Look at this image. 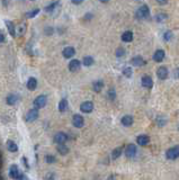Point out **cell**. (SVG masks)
I'll use <instances>...</instances> for the list:
<instances>
[{"instance_id":"15","label":"cell","mask_w":179,"mask_h":180,"mask_svg":"<svg viewBox=\"0 0 179 180\" xmlns=\"http://www.w3.org/2000/svg\"><path fill=\"white\" fill-rule=\"evenodd\" d=\"M62 54H63V56H64L65 59H70V57H72V56L76 54V50H74L73 47H71V46H68V47H65V49L63 50Z\"/></svg>"},{"instance_id":"27","label":"cell","mask_w":179,"mask_h":180,"mask_svg":"<svg viewBox=\"0 0 179 180\" xmlns=\"http://www.w3.org/2000/svg\"><path fill=\"white\" fill-rule=\"evenodd\" d=\"M57 152H59L60 154H62V155H65V154L69 153V149L64 145V143H63V144H59V145H57Z\"/></svg>"},{"instance_id":"5","label":"cell","mask_w":179,"mask_h":180,"mask_svg":"<svg viewBox=\"0 0 179 180\" xmlns=\"http://www.w3.org/2000/svg\"><path fill=\"white\" fill-rule=\"evenodd\" d=\"M37 117H39V108L35 107V108L31 109V110L27 112V115L25 116V120L28 122V123H32V122H34Z\"/></svg>"},{"instance_id":"1","label":"cell","mask_w":179,"mask_h":180,"mask_svg":"<svg viewBox=\"0 0 179 180\" xmlns=\"http://www.w3.org/2000/svg\"><path fill=\"white\" fill-rule=\"evenodd\" d=\"M149 16H150V9L146 5L140 7L135 12V17L138 19H146V18H149Z\"/></svg>"},{"instance_id":"4","label":"cell","mask_w":179,"mask_h":180,"mask_svg":"<svg viewBox=\"0 0 179 180\" xmlns=\"http://www.w3.org/2000/svg\"><path fill=\"white\" fill-rule=\"evenodd\" d=\"M46 102H47V97L44 95H39L35 98L34 106L36 107V108H43V107H45Z\"/></svg>"},{"instance_id":"9","label":"cell","mask_w":179,"mask_h":180,"mask_svg":"<svg viewBox=\"0 0 179 180\" xmlns=\"http://www.w3.org/2000/svg\"><path fill=\"white\" fill-rule=\"evenodd\" d=\"M135 153H136V146L134 144H132V143H130L129 145L126 146V149H125V155L126 158H133L135 155Z\"/></svg>"},{"instance_id":"33","label":"cell","mask_w":179,"mask_h":180,"mask_svg":"<svg viewBox=\"0 0 179 180\" xmlns=\"http://www.w3.org/2000/svg\"><path fill=\"white\" fill-rule=\"evenodd\" d=\"M132 73H133V71H132V69H131L130 67L124 68V69H123L124 77H126V78H131V77H132Z\"/></svg>"},{"instance_id":"36","label":"cell","mask_w":179,"mask_h":180,"mask_svg":"<svg viewBox=\"0 0 179 180\" xmlns=\"http://www.w3.org/2000/svg\"><path fill=\"white\" fill-rule=\"evenodd\" d=\"M124 55H125V50H124L123 47H118L117 50H116V56L117 57H122Z\"/></svg>"},{"instance_id":"34","label":"cell","mask_w":179,"mask_h":180,"mask_svg":"<svg viewBox=\"0 0 179 180\" xmlns=\"http://www.w3.org/2000/svg\"><path fill=\"white\" fill-rule=\"evenodd\" d=\"M107 96H108V98H109V100H115V98H116V91H115V89L114 88H112V89L108 90V94H107Z\"/></svg>"},{"instance_id":"44","label":"cell","mask_w":179,"mask_h":180,"mask_svg":"<svg viewBox=\"0 0 179 180\" xmlns=\"http://www.w3.org/2000/svg\"><path fill=\"white\" fill-rule=\"evenodd\" d=\"M31 1H34V0H31Z\"/></svg>"},{"instance_id":"24","label":"cell","mask_w":179,"mask_h":180,"mask_svg":"<svg viewBox=\"0 0 179 180\" xmlns=\"http://www.w3.org/2000/svg\"><path fill=\"white\" fill-rule=\"evenodd\" d=\"M122 151H123V147L122 146H119V147H116V149H114L112 152V158L113 160H116L118 158L121 157V154H122Z\"/></svg>"},{"instance_id":"19","label":"cell","mask_w":179,"mask_h":180,"mask_svg":"<svg viewBox=\"0 0 179 180\" xmlns=\"http://www.w3.org/2000/svg\"><path fill=\"white\" fill-rule=\"evenodd\" d=\"M6 26H7V28H8V30H9V34H10L11 36H16V27H15V25L12 24L11 22H9V20H6L5 22Z\"/></svg>"},{"instance_id":"18","label":"cell","mask_w":179,"mask_h":180,"mask_svg":"<svg viewBox=\"0 0 179 180\" xmlns=\"http://www.w3.org/2000/svg\"><path fill=\"white\" fill-rule=\"evenodd\" d=\"M164 59V51L162 50H158L154 52V55H153V60L156 62H162Z\"/></svg>"},{"instance_id":"41","label":"cell","mask_w":179,"mask_h":180,"mask_svg":"<svg viewBox=\"0 0 179 180\" xmlns=\"http://www.w3.org/2000/svg\"><path fill=\"white\" fill-rule=\"evenodd\" d=\"M99 1H101V2H104V4H106V2H108L109 0H99Z\"/></svg>"},{"instance_id":"29","label":"cell","mask_w":179,"mask_h":180,"mask_svg":"<svg viewBox=\"0 0 179 180\" xmlns=\"http://www.w3.org/2000/svg\"><path fill=\"white\" fill-rule=\"evenodd\" d=\"M167 19H168V15H167V14H163V12L158 14L157 16H156V20H157L158 22H164V20H167Z\"/></svg>"},{"instance_id":"32","label":"cell","mask_w":179,"mask_h":180,"mask_svg":"<svg viewBox=\"0 0 179 180\" xmlns=\"http://www.w3.org/2000/svg\"><path fill=\"white\" fill-rule=\"evenodd\" d=\"M172 37H174V35H172V32H170V30H167L166 33L163 34V41H166V42L171 41Z\"/></svg>"},{"instance_id":"7","label":"cell","mask_w":179,"mask_h":180,"mask_svg":"<svg viewBox=\"0 0 179 180\" xmlns=\"http://www.w3.org/2000/svg\"><path fill=\"white\" fill-rule=\"evenodd\" d=\"M92 109H94V104L91 101H84L80 105V110L82 112H86V114L91 112Z\"/></svg>"},{"instance_id":"30","label":"cell","mask_w":179,"mask_h":180,"mask_svg":"<svg viewBox=\"0 0 179 180\" xmlns=\"http://www.w3.org/2000/svg\"><path fill=\"white\" fill-rule=\"evenodd\" d=\"M94 59L91 57V56H84V65L86 67H90V65H92L94 64Z\"/></svg>"},{"instance_id":"10","label":"cell","mask_w":179,"mask_h":180,"mask_svg":"<svg viewBox=\"0 0 179 180\" xmlns=\"http://www.w3.org/2000/svg\"><path fill=\"white\" fill-rule=\"evenodd\" d=\"M54 141L57 144H63V143H65L68 141V135L65 133H63V132H59L54 136Z\"/></svg>"},{"instance_id":"35","label":"cell","mask_w":179,"mask_h":180,"mask_svg":"<svg viewBox=\"0 0 179 180\" xmlns=\"http://www.w3.org/2000/svg\"><path fill=\"white\" fill-rule=\"evenodd\" d=\"M157 123H158V125H159L160 127H162L163 125H166L167 120H166V118H164V117H161V116H159V117L157 118Z\"/></svg>"},{"instance_id":"3","label":"cell","mask_w":179,"mask_h":180,"mask_svg":"<svg viewBox=\"0 0 179 180\" xmlns=\"http://www.w3.org/2000/svg\"><path fill=\"white\" fill-rule=\"evenodd\" d=\"M166 157L169 160H176L179 158V145H176L174 147H170L166 152Z\"/></svg>"},{"instance_id":"22","label":"cell","mask_w":179,"mask_h":180,"mask_svg":"<svg viewBox=\"0 0 179 180\" xmlns=\"http://www.w3.org/2000/svg\"><path fill=\"white\" fill-rule=\"evenodd\" d=\"M37 87V80L35 78H29L27 81V88L29 90H35Z\"/></svg>"},{"instance_id":"42","label":"cell","mask_w":179,"mask_h":180,"mask_svg":"<svg viewBox=\"0 0 179 180\" xmlns=\"http://www.w3.org/2000/svg\"><path fill=\"white\" fill-rule=\"evenodd\" d=\"M177 78H179V69L177 70Z\"/></svg>"},{"instance_id":"25","label":"cell","mask_w":179,"mask_h":180,"mask_svg":"<svg viewBox=\"0 0 179 180\" xmlns=\"http://www.w3.org/2000/svg\"><path fill=\"white\" fill-rule=\"evenodd\" d=\"M67 109H68V100L63 98V99L60 101V104H59V110L61 112H64Z\"/></svg>"},{"instance_id":"28","label":"cell","mask_w":179,"mask_h":180,"mask_svg":"<svg viewBox=\"0 0 179 180\" xmlns=\"http://www.w3.org/2000/svg\"><path fill=\"white\" fill-rule=\"evenodd\" d=\"M39 8H35V9H33V10L28 11V12H26V18H34L35 16H37L39 14Z\"/></svg>"},{"instance_id":"37","label":"cell","mask_w":179,"mask_h":180,"mask_svg":"<svg viewBox=\"0 0 179 180\" xmlns=\"http://www.w3.org/2000/svg\"><path fill=\"white\" fill-rule=\"evenodd\" d=\"M45 160H46V162L50 163V164H52V163L55 162V158L53 157V155H51V154H49V155H46V158H45Z\"/></svg>"},{"instance_id":"40","label":"cell","mask_w":179,"mask_h":180,"mask_svg":"<svg viewBox=\"0 0 179 180\" xmlns=\"http://www.w3.org/2000/svg\"><path fill=\"white\" fill-rule=\"evenodd\" d=\"M4 41H5V36L2 34H0V43H2Z\"/></svg>"},{"instance_id":"21","label":"cell","mask_w":179,"mask_h":180,"mask_svg":"<svg viewBox=\"0 0 179 180\" xmlns=\"http://www.w3.org/2000/svg\"><path fill=\"white\" fill-rule=\"evenodd\" d=\"M92 88H94V91L95 92H100L101 89L104 88V82L101 80H97L92 83Z\"/></svg>"},{"instance_id":"20","label":"cell","mask_w":179,"mask_h":180,"mask_svg":"<svg viewBox=\"0 0 179 180\" xmlns=\"http://www.w3.org/2000/svg\"><path fill=\"white\" fill-rule=\"evenodd\" d=\"M122 41L125 42V43H130V42H132V41H133V33H132V32H130V30L123 33V35H122Z\"/></svg>"},{"instance_id":"8","label":"cell","mask_w":179,"mask_h":180,"mask_svg":"<svg viewBox=\"0 0 179 180\" xmlns=\"http://www.w3.org/2000/svg\"><path fill=\"white\" fill-rule=\"evenodd\" d=\"M157 75L160 80H164V79L168 78L169 75V71L166 67H160L157 70Z\"/></svg>"},{"instance_id":"2","label":"cell","mask_w":179,"mask_h":180,"mask_svg":"<svg viewBox=\"0 0 179 180\" xmlns=\"http://www.w3.org/2000/svg\"><path fill=\"white\" fill-rule=\"evenodd\" d=\"M9 174H10L11 178H14V179H26L27 177H25L23 172L19 170V168L17 167L16 164H12L9 169Z\"/></svg>"},{"instance_id":"14","label":"cell","mask_w":179,"mask_h":180,"mask_svg":"<svg viewBox=\"0 0 179 180\" xmlns=\"http://www.w3.org/2000/svg\"><path fill=\"white\" fill-rule=\"evenodd\" d=\"M81 67V63L79 60H72V61L69 63V70L71 71V72H76V71H78L79 69Z\"/></svg>"},{"instance_id":"16","label":"cell","mask_w":179,"mask_h":180,"mask_svg":"<svg viewBox=\"0 0 179 180\" xmlns=\"http://www.w3.org/2000/svg\"><path fill=\"white\" fill-rule=\"evenodd\" d=\"M133 122H134V118L131 115H125L123 118H122V124L126 127H130L133 125Z\"/></svg>"},{"instance_id":"11","label":"cell","mask_w":179,"mask_h":180,"mask_svg":"<svg viewBox=\"0 0 179 180\" xmlns=\"http://www.w3.org/2000/svg\"><path fill=\"white\" fill-rule=\"evenodd\" d=\"M131 64H133L134 67H143L146 64V61L143 60V57L140 55L134 56L132 60H131Z\"/></svg>"},{"instance_id":"26","label":"cell","mask_w":179,"mask_h":180,"mask_svg":"<svg viewBox=\"0 0 179 180\" xmlns=\"http://www.w3.org/2000/svg\"><path fill=\"white\" fill-rule=\"evenodd\" d=\"M17 96L16 95H9L8 97H7V99H6V102L8 104V105H10V106H12V105H15L17 102Z\"/></svg>"},{"instance_id":"12","label":"cell","mask_w":179,"mask_h":180,"mask_svg":"<svg viewBox=\"0 0 179 180\" xmlns=\"http://www.w3.org/2000/svg\"><path fill=\"white\" fill-rule=\"evenodd\" d=\"M142 86L144 88H146V89H151L152 87H153V80H152L151 77H149V75L143 77L142 78Z\"/></svg>"},{"instance_id":"23","label":"cell","mask_w":179,"mask_h":180,"mask_svg":"<svg viewBox=\"0 0 179 180\" xmlns=\"http://www.w3.org/2000/svg\"><path fill=\"white\" fill-rule=\"evenodd\" d=\"M7 149H8V151L10 152H16L18 150V146H17V144L14 141L8 140L7 141Z\"/></svg>"},{"instance_id":"39","label":"cell","mask_w":179,"mask_h":180,"mask_svg":"<svg viewBox=\"0 0 179 180\" xmlns=\"http://www.w3.org/2000/svg\"><path fill=\"white\" fill-rule=\"evenodd\" d=\"M71 1H72V4H74V5H80V4L84 2V0H71Z\"/></svg>"},{"instance_id":"31","label":"cell","mask_w":179,"mask_h":180,"mask_svg":"<svg viewBox=\"0 0 179 180\" xmlns=\"http://www.w3.org/2000/svg\"><path fill=\"white\" fill-rule=\"evenodd\" d=\"M59 1H54V2H52L50 6H47V7H45V11H47V12H51V11H53L55 9L56 7L59 6Z\"/></svg>"},{"instance_id":"17","label":"cell","mask_w":179,"mask_h":180,"mask_svg":"<svg viewBox=\"0 0 179 180\" xmlns=\"http://www.w3.org/2000/svg\"><path fill=\"white\" fill-rule=\"evenodd\" d=\"M26 27H27V24L26 22H20L16 28V32H17V35L18 36H23L24 34L26 33Z\"/></svg>"},{"instance_id":"6","label":"cell","mask_w":179,"mask_h":180,"mask_svg":"<svg viewBox=\"0 0 179 180\" xmlns=\"http://www.w3.org/2000/svg\"><path fill=\"white\" fill-rule=\"evenodd\" d=\"M72 124H73V126H74V127H77V128H81V127H82V126L84 125V117H82L81 115H79V114H76V115H73Z\"/></svg>"},{"instance_id":"43","label":"cell","mask_w":179,"mask_h":180,"mask_svg":"<svg viewBox=\"0 0 179 180\" xmlns=\"http://www.w3.org/2000/svg\"><path fill=\"white\" fill-rule=\"evenodd\" d=\"M178 129H179V125H178Z\"/></svg>"},{"instance_id":"38","label":"cell","mask_w":179,"mask_h":180,"mask_svg":"<svg viewBox=\"0 0 179 180\" xmlns=\"http://www.w3.org/2000/svg\"><path fill=\"white\" fill-rule=\"evenodd\" d=\"M157 2L160 6H164V5H167V4H168V0H157Z\"/></svg>"},{"instance_id":"13","label":"cell","mask_w":179,"mask_h":180,"mask_svg":"<svg viewBox=\"0 0 179 180\" xmlns=\"http://www.w3.org/2000/svg\"><path fill=\"white\" fill-rule=\"evenodd\" d=\"M136 142H138V144L141 146H146L149 144V142H150V139H149V136L148 135H144L142 134L140 136H138V139H136Z\"/></svg>"}]
</instances>
